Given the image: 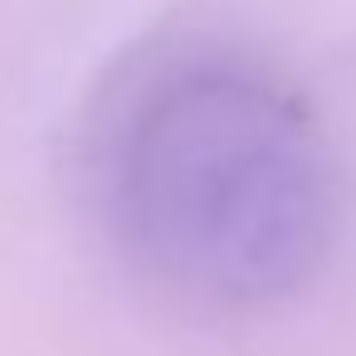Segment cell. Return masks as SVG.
Instances as JSON below:
<instances>
[{
  "instance_id": "obj_1",
  "label": "cell",
  "mask_w": 356,
  "mask_h": 356,
  "mask_svg": "<svg viewBox=\"0 0 356 356\" xmlns=\"http://www.w3.org/2000/svg\"><path fill=\"white\" fill-rule=\"evenodd\" d=\"M93 205L137 278L176 302L254 312L327 268L346 181L293 83L195 49L147 69L103 118Z\"/></svg>"
}]
</instances>
